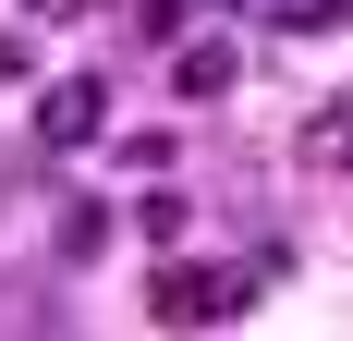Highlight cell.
<instances>
[{
	"mask_svg": "<svg viewBox=\"0 0 353 341\" xmlns=\"http://www.w3.org/2000/svg\"><path fill=\"white\" fill-rule=\"evenodd\" d=\"M98 0H25V25H85Z\"/></svg>",
	"mask_w": 353,
	"mask_h": 341,
	"instance_id": "ba28073f",
	"label": "cell"
},
{
	"mask_svg": "<svg viewBox=\"0 0 353 341\" xmlns=\"http://www.w3.org/2000/svg\"><path fill=\"white\" fill-rule=\"evenodd\" d=\"M0 86H37V49H25V37H0Z\"/></svg>",
	"mask_w": 353,
	"mask_h": 341,
	"instance_id": "9c48e42d",
	"label": "cell"
},
{
	"mask_svg": "<svg viewBox=\"0 0 353 341\" xmlns=\"http://www.w3.org/2000/svg\"><path fill=\"white\" fill-rule=\"evenodd\" d=\"M268 25H281V37H317V25H341V12H329V0H268Z\"/></svg>",
	"mask_w": 353,
	"mask_h": 341,
	"instance_id": "52a82bcc",
	"label": "cell"
},
{
	"mask_svg": "<svg viewBox=\"0 0 353 341\" xmlns=\"http://www.w3.org/2000/svg\"><path fill=\"white\" fill-rule=\"evenodd\" d=\"M305 170H353V86L317 110V122H305Z\"/></svg>",
	"mask_w": 353,
	"mask_h": 341,
	"instance_id": "277c9868",
	"label": "cell"
},
{
	"mask_svg": "<svg viewBox=\"0 0 353 341\" xmlns=\"http://www.w3.org/2000/svg\"><path fill=\"white\" fill-rule=\"evenodd\" d=\"M232 73H244V61H232L219 37H183V49H171V86H183V98H232Z\"/></svg>",
	"mask_w": 353,
	"mask_h": 341,
	"instance_id": "3957f363",
	"label": "cell"
},
{
	"mask_svg": "<svg viewBox=\"0 0 353 341\" xmlns=\"http://www.w3.org/2000/svg\"><path fill=\"white\" fill-rule=\"evenodd\" d=\"M329 12H353V0H329Z\"/></svg>",
	"mask_w": 353,
	"mask_h": 341,
	"instance_id": "30bf717a",
	"label": "cell"
},
{
	"mask_svg": "<svg viewBox=\"0 0 353 341\" xmlns=\"http://www.w3.org/2000/svg\"><path fill=\"white\" fill-rule=\"evenodd\" d=\"M110 244V207H61V256H98Z\"/></svg>",
	"mask_w": 353,
	"mask_h": 341,
	"instance_id": "8992f818",
	"label": "cell"
},
{
	"mask_svg": "<svg viewBox=\"0 0 353 341\" xmlns=\"http://www.w3.org/2000/svg\"><path fill=\"white\" fill-rule=\"evenodd\" d=\"M183 220H195V207H183V195H146V207H134V232L159 244V256H183Z\"/></svg>",
	"mask_w": 353,
	"mask_h": 341,
	"instance_id": "5b68a950",
	"label": "cell"
},
{
	"mask_svg": "<svg viewBox=\"0 0 353 341\" xmlns=\"http://www.w3.org/2000/svg\"><path fill=\"white\" fill-rule=\"evenodd\" d=\"M37 135H49V146H98V135H110V86H98V73L37 86Z\"/></svg>",
	"mask_w": 353,
	"mask_h": 341,
	"instance_id": "7a4b0ae2",
	"label": "cell"
},
{
	"mask_svg": "<svg viewBox=\"0 0 353 341\" xmlns=\"http://www.w3.org/2000/svg\"><path fill=\"white\" fill-rule=\"evenodd\" d=\"M244 293H256V269H183V256H171L159 293H146V317H159V329H219Z\"/></svg>",
	"mask_w": 353,
	"mask_h": 341,
	"instance_id": "6da1fadb",
	"label": "cell"
}]
</instances>
